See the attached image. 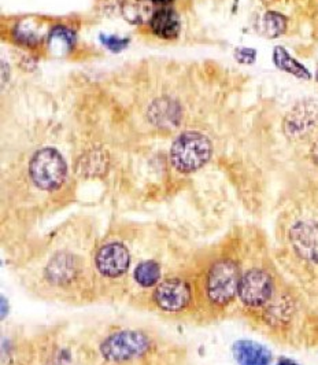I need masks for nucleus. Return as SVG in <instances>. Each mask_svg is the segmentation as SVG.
<instances>
[{"label":"nucleus","instance_id":"1","mask_svg":"<svg viewBox=\"0 0 318 365\" xmlns=\"http://www.w3.org/2000/svg\"><path fill=\"white\" fill-rule=\"evenodd\" d=\"M213 145L206 135L187 130L181 133L170 148V163L181 173L199 170L210 161Z\"/></svg>","mask_w":318,"mask_h":365},{"label":"nucleus","instance_id":"2","mask_svg":"<svg viewBox=\"0 0 318 365\" xmlns=\"http://www.w3.org/2000/svg\"><path fill=\"white\" fill-rule=\"evenodd\" d=\"M240 277V268L236 261L230 258H221L216 261L207 274L208 299L217 307L229 305L238 295Z\"/></svg>","mask_w":318,"mask_h":365},{"label":"nucleus","instance_id":"3","mask_svg":"<svg viewBox=\"0 0 318 365\" xmlns=\"http://www.w3.org/2000/svg\"><path fill=\"white\" fill-rule=\"evenodd\" d=\"M29 175L40 190L55 191L68 178V165L58 150L46 147L36 151L32 157Z\"/></svg>","mask_w":318,"mask_h":365},{"label":"nucleus","instance_id":"4","mask_svg":"<svg viewBox=\"0 0 318 365\" xmlns=\"http://www.w3.org/2000/svg\"><path fill=\"white\" fill-rule=\"evenodd\" d=\"M150 345V338L143 332L121 331L112 334L102 344L100 353L110 363H124L143 356Z\"/></svg>","mask_w":318,"mask_h":365},{"label":"nucleus","instance_id":"5","mask_svg":"<svg viewBox=\"0 0 318 365\" xmlns=\"http://www.w3.org/2000/svg\"><path fill=\"white\" fill-rule=\"evenodd\" d=\"M275 294L273 276L266 269L254 267L240 277L238 297L245 308L260 309L266 307Z\"/></svg>","mask_w":318,"mask_h":365},{"label":"nucleus","instance_id":"6","mask_svg":"<svg viewBox=\"0 0 318 365\" xmlns=\"http://www.w3.org/2000/svg\"><path fill=\"white\" fill-rule=\"evenodd\" d=\"M318 129V99L307 98L300 101L290 110L282 121V130L290 140L307 139Z\"/></svg>","mask_w":318,"mask_h":365},{"label":"nucleus","instance_id":"7","mask_svg":"<svg viewBox=\"0 0 318 365\" xmlns=\"http://www.w3.org/2000/svg\"><path fill=\"white\" fill-rule=\"evenodd\" d=\"M288 239L300 259L318 268V219L295 221L290 228Z\"/></svg>","mask_w":318,"mask_h":365},{"label":"nucleus","instance_id":"8","mask_svg":"<svg viewBox=\"0 0 318 365\" xmlns=\"http://www.w3.org/2000/svg\"><path fill=\"white\" fill-rule=\"evenodd\" d=\"M154 301L162 311H184L191 302V289L183 279H165L157 286Z\"/></svg>","mask_w":318,"mask_h":365},{"label":"nucleus","instance_id":"9","mask_svg":"<svg viewBox=\"0 0 318 365\" xmlns=\"http://www.w3.org/2000/svg\"><path fill=\"white\" fill-rule=\"evenodd\" d=\"M96 269L106 277H120L125 274L131 264L129 250L120 242L105 245L95 257Z\"/></svg>","mask_w":318,"mask_h":365},{"label":"nucleus","instance_id":"10","mask_svg":"<svg viewBox=\"0 0 318 365\" xmlns=\"http://www.w3.org/2000/svg\"><path fill=\"white\" fill-rule=\"evenodd\" d=\"M109 154L102 148H92L84 153L75 164V172L81 178H99L109 169Z\"/></svg>","mask_w":318,"mask_h":365},{"label":"nucleus","instance_id":"11","mask_svg":"<svg viewBox=\"0 0 318 365\" xmlns=\"http://www.w3.org/2000/svg\"><path fill=\"white\" fill-rule=\"evenodd\" d=\"M233 356L239 365H270L272 363L270 350L253 341H238L233 345Z\"/></svg>","mask_w":318,"mask_h":365},{"label":"nucleus","instance_id":"12","mask_svg":"<svg viewBox=\"0 0 318 365\" xmlns=\"http://www.w3.org/2000/svg\"><path fill=\"white\" fill-rule=\"evenodd\" d=\"M151 29L155 36L161 38H176L180 34V17L179 14L169 7L159 9L154 13L150 21Z\"/></svg>","mask_w":318,"mask_h":365},{"label":"nucleus","instance_id":"13","mask_svg":"<svg viewBox=\"0 0 318 365\" xmlns=\"http://www.w3.org/2000/svg\"><path fill=\"white\" fill-rule=\"evenodd\" d=\"M149 118L158 127H174L180 118V108L170 99H158L149 110Z\"/></svg>","mask_w":318,"mask_h":365},{"label":"nucleus","instance_id":"14","mask_svg":"<svg viewBox=\"0 0 318 365\" xmlns=\"http://www.w3.org/2000/svg\"><path fill=\"white\" fill-rule=\"evenodd\" d=\"M272 59H273V63L276 65V68L280 69L281 72H285V73L291 74L300 80H306V81L312 80V77H313L312 72L303 63H300L298 59H295L287 51V48H284L281 46L275 47Z\"/></svg>","mask_w":318,"mask_h":365},{"label":"nucleus","instance_id":"15","mask_svg":"<svg viewBox=\"0 0 318 365\" xmlns=\"http://www.w3.org/2000/svg\"><path fill=\"white\" fill-rule=\"evenodd\" d=\"M122 17L132 25H143L152 19V0H121Z\"/></svg>","mask_w":318,"mask_h":365},{"label":"nucleus","instance_id":"16","mask_svg":"<svg viewBox=\"0 0 318 365\" xmlns=\"http://www.w3.org/2000/svg\"><path fill=\"white\" fill-rule=\"evenodd\" d=\"M288 19L279 11L269 10L263 14L261 19V32L263 36L269 38H277L287 32Z\"/></svg>","mask_w":318,"mask_h":365},{"label":"nucleus","instance_id":"17","mask_svg":"<svg viewBox=\"0 0 318 365\" xmlns=\"http://www.w3.org/2000/svg\"><path fill=\"white\" fill-rule=\"evenodd\" d=\"M48 43H50V50L54 54H66L75 46V34L65 26H56L50 34Z\"/></svg>","mask_w":318,"mask_h":365},{"label":"nucleus","instance_id":"18","mask_svg":"<svg viewBox=\"0 0 318 365\" xmlns=\"http://www.w3.org/2000/svg\"><path fill=\"white\" fill-rule=\"evenodd\" d=\"M48 272H50V279L54 282L58 283L68 282L75 274V259L70 257L58 256L51 261L48 267Z\"/></svg>","mask_w":318,"mask_h":365},{"label":"nucleus","instance_id":"19","mask_svg":"<svg viewBox=\"0 0 318 365\" xmlns=\"http://www.w3.org/2000/svg\"><path fill=\"white\" fill-rule=\"evenodd\" d=\"M161 279V268L155 261H144L134 269V280L142 287H154Z\"/></svg>","mask_w":318,"mask_h":365},{"label":"nucleus","instance_id":"20","mask_svg":"<svg viewBox=\"0 0 318 365\" xmlns=\"http://www.w3.org/2000/svg\"><path fill=\"white\" fill-rule=\"evenodd\" d=\"M233 56L238 61V63L250 66V65H254L257 61V50L250 47H238L235 50Z\"/></svg>","mask_w":318,"mask_h":365},{"label":"nucleus","instance_id":"21","mask_svg":"<svg viewBox=\"0 0 318 365\" xmlns=\"http://www.w3.org/2000/svg\"><path fill=\"white\" fill-rule=\"evenodd\" d=\"M100 41L103 43V46L106 48H109L112 53H120L122 51L125 47H128L129 44V40L128 38H121V37L117 36H106V35H102L100 36Z\"/></svg>","mask_w":318,"mask_h":365},{"label":"nucleus","instance_id":"22","mask_svg":"<svg viewBox=\"0 0 318 365\" xmlns=\"http://www.w3.org/2000/svg\"><path fill=\"white\" fill-rule=\"evenodd\" d=\"M14 36H16V40L19 41L21 44H26V46L35 44V43L38 41V37H36V35H35L33 32H29V34H28V31H21V29H17V31L14 32Z\"/></svg>","mask_w":318,"mask_h":365},{"label":"nucleus","instance_id":"23","mask_svg":"<svg viewBox=\"0 0 318 365\" xmlns=\"http://www.w3.org/2000/svg\"><path fill=\"white\" fill-rule=\"evenodd\" d=\"M310 155H312V160H313V163L318 168V138L313 142V145H312V148H310Z\"/></svg>","mask_w":318,"mask_h":365},{"label":"nucleus","instance_id":"24","mask_svg":"<svg viewBox=\"0 0 318 365\" xmlns=\"http://www.w3.org/2000/svg\"><path fill=\"white\" fill-rule=\"evenodd\" d=\"M6 68H7V65H6V62L3 61V62H1V87H4L6 83H7V80H9V73H6Z\"/></svg>","mask_w":318,"mask_h":365},{"label":"nucleus","instance_id":"25","mask_svg":"<svg viewBox=\"0 0 318 365\" xmlns=\"http://www.w3.org/2000/svg\"><path fill=\"white\" fill-rule=\"evenodd\" d=\"M276 365H300L298 363H295V361H292V360H290V359H281L280 361L277 363Z\"/></svg>","mask_w":318,"mask_h":365},{"label":"nucleus","instance_id":"26","mask_svg":"<svg viewBox=\"0 0 318 365\" xmlns=\"http://www.w3.org/2000/svg\"><path fill=\"white\" fill-rule=\"evenodd\" d=\"M152 1H155V3H161V4H166V3L171 1V0H152Z\"/></svg>","mask_w":318,"mask_h":365},{"label":"nucleus","instance_id":"27","mask_svg":"<svg viewBox=\"0 0 318 365\" xmlns=\"http://www.w3.org/2000/svg\"><path fill=\"white\" fill-rule=\"evenodd\" d=\"M263 1H267V3H269V1H275V0H263Z\"/></svg>","mask_w":318,"mask_h":365},{"label":"nucleus","instance_id":"28","mask_svg":"<svg viewBox=\"0 0 318 365\" xmlns=\"http://www.w3.org/2000/svg\"><path fill=\"white\" fill-rule=\"evenodd\" d=\"M316 80H317V83H318V71H317V73H316Z\"/></svg>","mask_w":318,"mask_h":365}]
</instances>
